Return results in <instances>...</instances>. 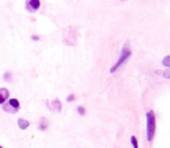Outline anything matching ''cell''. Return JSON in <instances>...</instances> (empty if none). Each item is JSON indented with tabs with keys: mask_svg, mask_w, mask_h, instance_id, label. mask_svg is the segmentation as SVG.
<instances>
[{
	"mask_svg": "<svg viewBox=\"0 0 170 148\" xmlns=\"http://www.w3.org/2000/svg\"><path fill=\"white\" fill-rule=\"evenodd\" d=\"M132 55V51L128 47L124 46L121 51V54L118 60H117L116 64L110 68V73L115 72L122 65L126 60H127L130 56Z\"/></svg>",
	"mask_w": 170,
	"mask_h": 148,
	"instance_id": "cell-2",
	"label": "cell"
},
{
	"mask_svg": "<svg viewBox=\"0 0 170 148\" xmlns=\"http://www.w3.org/2000/svg\"><path fill=\"white\" fill-rule=\"evenodd\" d=\"M130 142H131L133 148H138V143L136 136H132L131 138H130Z\"/></svg>",
	"mask_w": 170,
	"mask_h": 148,
	"instance_id": "cell-9",
	"label": "cell"
},
{
	"mask_svg": "<svg viewBox=\"0 0 170 148\" xmlns=\"http://www.w3.org/2000/svg\"><path fill=\"white\" fill-rule=\"evenodd\" d=\"M164 76L165 78H169V70H166L164 72Z\"/></svg>",
	"mask_w": 170,
	"mask_h": 148,
	"instance_id": "cell-14",
	"label": "cell"
},
{
	"mask_svg": "<svg viewBox=\"0 0 170 148\" xmlns=\"http://www.w3.org/2000/svg\"><path fill=\"white\" fill-rule=\"evenodd\" d=\"M3 79L7 82H10L11 80V74L10 72H6L3 75Z\"/></svg>",
	"mask_w": 170,
	"mask_h": 148,
	"instance_id": "cell-10",
	"label": "cell"
},
{
	"mask_svg": "<svg viewBox=\"0 0 170 148\" xmlns=\"http://www.w3.org/2000/svg\"><path fill=\"white\" fill-rule=\"evenodd\" d=\"M147 120V140L151 142L154 137L155 132V116L154 112L151 110L146 113Z\"/></svg>",
	"mask_w": 170,
	"mask_h": 148,
	"instance_id": "cell-1",
	"label": "cell"
},
{
	"mask_svg": "<svg viewBox=\"0 0 170 148\" xmlns=\"http://www.w3.org/2000/svg\"><path fill=\"white\" fill-rule=\"evenodd\" d=\"M40 6L41 3L39 0H27L26 2L25 7L28 11L33 13L39 10Z\"/></svg>",
	"mask_w": 170,
	"mask_h": 148,
	"instance_id": "cell-4",
	"label": "cell"
},
{
	"mask_svg": "<svg viewBox=\"0 0 170 148\" xmlns=\"http://www.w3.org/2000/svg\"><path fill=\"white\" fill-rule=\"evenodd\" d=\"M10 97V91L6 88H0V104L5 102Z\"/></svg>",
	"mask_w": 170,
	"mask_h": 148,
	"instance_id": "cell-5",
	"label": "cell"
},
{
	"mask_svg": "<svg viewBox=\"0 0 170 148\" xmlns=\"http://www.w3.org/2000/svg\"><path fill=\"white\" fill-rule=\"evenodd\" d=\"M48 126H49V121H48V120L45 117H41L38 126L39 130H40L41 131H45L48 128Z\"/></svg>",
	"mask_w": 170,
	"mask_h": 148,
	"instance_id": "cell-6",
	"label": "cell"
},
{
	"mask_svg": "<svg viewBox=\"0 0 170 148\" xmlns=\"http://www.w3.org/2000/svg\"><path fill=\"white\" fill-rule=\"evenodd\" d=\"M77 112L81 116H84L86 113V109L82 106L77 107Z\"/></svg>",
	"mask_w": 170,
	"mask_h": 148,
	"instance_id": "cell-11",
	"label": "cell"
},
{
	"mask_svg": "<svg viewBox=\"0 0 170 148\" xmlns=\"http://www.w3.org/2000/svg\"><path fill=\"white\" fill-rule=\"evenodd\" d=\"M51 106L53 108V110H56L57 112H60L62 110V104L60 102L59 100L56 99L51 103Z\"/></svg>",
	"mask_w": 170,
	"mask_h": 148,
	"instance_id": "cell-8",
	"label": "cell"
},
{
	"mask_svg": "<svg viewBox=\"0 0 170 148\" xmlns=\"http://www.w3.org/2000/svg\"><path fill=\"white\" fill-rule=\"evenodd\" d=\"M19 109V102L15 98L10 99L6 102H4L2 106V110L8 114H15Z\"/></svg>",
	"mask_w": 170,
	"mask_h": 148,
	"instance_id": "cell-3",
	"label": "cell"
},
{
	"mask_svg": "<svg viewBox=\"0 0 170 148\" xmlns=\"http://www.w3.org/2000/svg\"><path fill=\"white\" fill-rule=\"evenodd\" d=\"M163 64L164 66L169 67V56H167L163 60Z\"/></svg>",
	"mask_w": 170,
	"mask_h": 148,
	"instance_id": "cell-13",
	"label": "cell"
},
{
	"mask_svg": "<svg viewBox=\"0 0 170 148\" xmlns=\"http://www.w3.org/2000/svg\"><path fill=\"white\" fill-rule=\"evenodd\" d=\"M31 39H33V41H38V40H39V37L37 35H33L31 37Z\"/></svg>",
	"mask_w": 170,
	"mask_h": 148,
	"instance_id": "cell-15",
	"label": "cell"
},
{
	"mask_svg": "<svg viewBox=\"0 0 170 148\" xmlns=\"http://www.w3.org/2000/svg\"><path fill=\"white\" fill-rule=\"evenodd\" d=\"M75 100V96L73 94H71L68 95L67 98V102H73Z\"/></svg>",
	"mask_w": 170,
	"mask_h": 148,
	"instance_id": "cell-12",
	"label": "cell"
},
{
	"mask_svg": "<svg viewBox=\"0 0 170 148\" xmlns=\"http://www.w3.org/2000/svg\"><path fill=\"white\" fill-rule=\"evenodd\" d=\"M0 148H3L2 146H0Z\"/></svg>",
	"mask_w": 170,
	"mask_h": 148,
	"instance_id": "cell-16",
	"label": "cell"
},
{
	"mask_svg": "<svg viewBox=\"0 0 170 148\" xmlns=\"http://www.w3.org/2000/svg\"><path fill=\"white\" fill-rule=\"evenodd\" d=\"M17 123H18V125H19V128L21 130L27 129L30 125V123L28 120H25L23 118H21V117H19L18 120H17Z\"/></svg>",
	"mask_w": 170,
	"mask_h": 148,
	"instance_id": "cell-7",
	"label": "cell"
}]
</instances>
